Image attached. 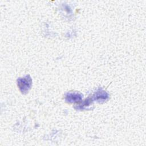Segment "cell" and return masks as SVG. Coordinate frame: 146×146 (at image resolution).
I'll list each match as a JSON object with an SVG mask.
<instances>
[{
    "instance_id": "cell-1",
    "label": "cell",
    "mask_w": 146,
    "mask_h": 146,
    "mask_svg": "<svg viewBox=\"0 0 146 146\" xmlns=\"http://www.w3.org/2000/svg\"><path fill=\"white\" fill-rule=\"evenodd\" d=\"M31 84L32 80L29 75L18 79V86L21 91L23 94L26 93L29 90Z\"/></svg>"
},
{
    "instance_id": "cell-2",
    "label": "cell",
    "mask_w": 146,
    "mask_h": 146,
    "mask_svg": "<svg viewBox=\"0 0 146 146\" xmlns=\"http://www.w3.org/2000/svg\"><path fill=\"white\" fill-rule=\"evenodd\" d=\"M65 99L69 103L75 102L82 99V95L77 92H69L66 95Z\"/></svg>"
},
{
    "instance_id": "cell-3",
    "label": "cell",
    "mask_w": 146,
    "mask_h": 146,
    "mask_svg": "<svg viewBox=\"0 0 146 146\" xmlns=\"http://www.w3.org/2000/svg\"><path fill=\"white\" fill-rule=\"evenodd\" d=\"M108 98V94L104 91H97L94 95V100H96L99 102L105 101Z\"/></svg>"
}]
</instances>
